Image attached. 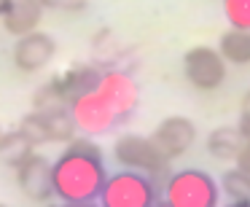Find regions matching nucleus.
<instances>
[{"mask_svg": "<svg viewBox=\"0 0 250 207\" xmlns=\"http://www.w3.org/2000/svg\"><path fill=\"white\" fill-rule=\"evenodd\" d=\"M41 19H43L41 0H0V24L14 38L38 30Z\"/></svg>", "mask_w": 250, "mask_h": 207, "instance_id": "10", "label": "nucleus"}, {"mask_svg": "<svg viewBox=\"0 0 250 207\" xmlns=\"http://www.w3.org/2000/svg\"><path fill=\"white\" fill-rule=\"evenodd\" d=\"M19 132L30 140L33 148H41V145H49V129H46V121H43V113L41 110H33L27 113L22 121H19Z\"/></svg>", "mask_w": 250, "mask_h": 207, "instance_id": "18", "label": "nucleus"}, {"mask_svg": "<svg viewBox=\"0 0 250 207\" xmlns=\"http://www.w3.org/2000/svg\"><path fill=\"white\" fill-rule=\"evenodd\" d=\"M140 105V86L126 70H103L100 83L92 92L76 97L67 108L83 135H108L135 116Z\"/></svg>", "mask_w": 250, "mask_h": 207, "instance_id": "1", "label": "nucleus"}, {"mask_svg": "<svg viewBox=\"0 0 250 207\" xmlns=\"http://www.w3.org/2000/svg\"><path fill=\"white\" fill-rule=\"evenodd\" d=\"M183 76L199 92H215L226 81V60L212 46H194L183 54Z\"/></svg>", "mask_w": 250, "mask_h": 207, "instance_id": "6", "label": "nucleus"}, {"mask_svg": "<svg viewBox=\"0 0 250 207\" xmlns=\"http://www.w3.org/2000/svg\"><path fill=\"white\" fill-rule=\"evenodd\" d=\"M151 207H172V205H169V202H164V199H156Z\"/></svg>", "mask_w": 250, "mask_h": 207, "instance_id": "25", "label": "nucleus"}, {"mask_svg": "<svg viewBox=\"0 0 250 207\" xmlns=\"http://www.w3.org/2000/svg\"><path fill=\"white\" fill-rule=\"evenodd\" d=\"M33 151H35V148L30 145V140H27V137H24L19 129L3 132V135H0V162L6 164V167H14V169H17Z\"/></svg>", "mask_w": 250, "mask_h": 207, "instance_id": "14", "label": "nucleus"}, {"mask_svg": "<svg viewBox=\"0 0 250 207\" xmlns=\"http://www.w3.org/2000/svg\"><path fill=\"white\" fill-rule=\"evenodd\" d=\"M17 186L27 199L49 202L54 199V183H51V162L46 156L30 153L17 167Z\"/></svg>", "mask_w": 250, "mask_h": 207, "instance_id": "9", "label": "nucleus"}, {"mask_svg": "<svg viewBox=\"0 0 250 207\" xmlns=\"http://www.w3.org/2000/svg\"><path fill=\"white\" fill-rule=\"evenodd\" d=\"M162 199V186L135 169H119L108 175L97 196L100 207H151Z\"/></svg>", "mask_w": 250, "mask_h": 207, "instance_id": "3", "label": "nucleus"}, {"mask_svg": "<svg viewBox=\"0 0 250 207\" xmlns=\"http://www.w3.org/2000/svg\"><path fill=\"white\" fill-rule=\"evenodd\" d=\"M41 113H43L51 143H70L76 137V121L70 116V108H51V110H41Z\"/></svg>", "mask_w": 250, "mask_h": 207, "instance_id": "15", "label": "nucleus"}, {"mask_svg": "<svg viewBox=\"0 0 250 207\" xmlns=\"http://www.w3.org/2000/svg\"><path fill=\"white\" fill-rule=\"evenodd\" d=\"M0 135H3V129H0Z\"/></svg>", "mask_w": 250, "mask_h": 207, "instance_id": "28", "label": "nucleus"}, {"mask_svg": "<svg viewBox=\"0 0 250 207\" xmlns=\"http://www.w3.org/2000/svg\"><path fill=\"white\" fill-rule=\"evenodd\" d=\"M57 207H100L97 202H62Z\"/></svg>", "mask_w": 250, "mask_h": 207, "instance_id": "23", "label": "nucleus"}, {"mask_svg": "<svg viewBox=\"0 0 250 207\" xmlns=\"http://www.w3.org/2000/svg\"><path fill=\"white\" fill-rule=\"evenodd\" d=\"M218 51L231 65H248L250 62V30L231 27L229 33H223L221 43H218Z\"/></svg>", "mask_w": 250, "mask_h": 207, "instance_id": "13", "label": "nucleus"}, {"mask_svg": "<svg viewBox=\"0 0 250 207\" xmlns=\"http://www.w3.org/2000/svg\"><path fill=\"white\" fill-rule=\"evenodd\" d=\"M33 108L35 110L67 108V97H65V92H62L60 76L51 78V81H46L43 86H38V92H35V97H33Z\"/></svg>", "mask_w": 250, "mask_h": 207, "instance_id": "17", "label": "nucleus"}, {"mask_svg": "<svg viewBox=\"0 0 250 207\" xmlns=\"http://www.w3.org/2000/svg\"><path fill=\"white\" fill-rule=\"evenodd\" d=\"M237 129H239V135L245 137V140H250V116H239V124H237Z\"/></svg>", "mask_w": 250, "mask_h": 207, "instance_id": "22", "label": "nucleus"}, {"mask_svg": "<svg viewBox=\"0 0 250 207\" xmlns=\"http://www.w3.org/2000/svg\"><path fill=\"white\" fill-rule=\"evenodd\" d=\"M226 207H250V202H231V205H226Z\"/></svg>", "mask_w": 250, "mask_h": 207, "instance_id": "26", "label": "nucleus"}, {"mask_svg": "<svg viewBox=\"0 0 250 207\" xmlns=\"http://www.w3.org/2000/svg\"><path fill=\"white\" fill-rule=\"evenodd\" d=\"M100 78H103V67L100 65H73L65 76H60L62 92H65V97H67V105H70L76 97H81V94L92 92V89L100 83Z\"/></svg>", "mask_w": 250, "mask_h": 207, "instance_id": "11", "label": "nucleus"}, {"mask_svg": "<svg viewBox=\"0 0 250 207\" xmlns=\"http://www.w3.org/2000/svg\"><path fill=\"white\" fill-rule=\"evenodd\" d=\"M242 145H245V137L239 135L237 126H218V129H212L207 135V151L215 159H223V162L237 159Z\"/></svg>", "mask_w": 250, "mask_h": 207, "instance_id": "12", "label": "nucleus"}, {"mask_svg": "<svg viewBox=\"0 0 250 207\" xmlns=\"http://www.w3.org/2000/svg\"><path fill=\"white\" fill-rule=\"evenodd\" d=\"M218 188L231 202H250V175L239 167H231L221 175V186Z\"/></svg>", "mask_w": 250, "mask_h": 207, "instance_id": "16", "label": "nucleus"}, {"mask_svg": "<svg viewBox=\"0 0 250 207\" xmlns=\"http://www.w3.org/2000/svg\"><path fill=\"white\" fill-rule=\"evenodd\" d=\"M223 14L231 27L250 30V0H223Z\"/></svg>", "mask_w": 250, "mask_h": 207, "instance_id": "19", "label": "nucleus"}, {"mask_svg": "<svg viewBox=\"0 0 250 207\" xmlns=\"http://www.w3.org/2000/svg\"><path fill=\"white\" fill-rule=\"evenodd\" d=\"M113 159L124 169H135L148 178H153L159 186L169 178V159L156 148L151 137L143 135H121L113 145Z\"/></svg>", "mask_w": 250, "mask_h": 207, "instance_id": "5", "label": "nucleus"}, {"mask_svg": "<svg viewBox=\"0 0 250 207\" xmlns=\"http://www.w3.org/2000/svg\"><path fill=\"white\" fill-rule=\"evenodd\" d=\"M242 113H245V116H250V92L242 97Z\"/></svg>", "mask_w": 250, "mask_h": 207, "instance_id": "24", "label": "nucleus"}, {"mask_svg": "<svg viewBox=\"0 0 250 207\" xmlns=\"http://www.w3.org/2000/svg\"><path fill=\"white\" fill-rule=\"evenodd\" d=\"M164 202L172 207H218L221 188L205 169H178L164 180Z\"/></svg>", "mask_w": 250, "mask_h": 207, "instance_id": "4", "label": "nucleus"}, {"mask_svg": "<svg viewBox=\"0 0 250 207\" xmlns=\"http://www.w3.org/2000/svg\"><path fill=\"white\" fill-rule=\"evenodd\" d=\"M151 140L156 143V148L164 156L172 162V159L183 156L191 151V145L196 143V124L186 116H169L162 124L153 129Z\"/></svg>", "mask_w": 250, "mask_h": 207, "instance_id": "8", "label": "nucleus"}, {"mask_svg": "<svg viewBox=\"0 0 250 207\" xmlns=\"http://www.w3.org/2000/svg\"><path fill=\"white\" fill-rule=\"evenodd\" d=\"M0 207H8V205H0Z\"/></svg>", "mask_w": 250, "mask_h": 207, "instance_id": "27", "label": "nucleus"}, {"mask_svg": "<svg viewBox=\"0 0 250 207\" xmlns=\"http://www.w3.org/2000/svg\"><path fill=\"white\" fill-rule=\"evenodd\" d=\"M108 178L105 159L94 143L73 137L67 148L51 164L54 196L62 202H97Z\"/></svg>", "mask_w": 250, "mask_h": 207, "instance_id": "2", "label": "nucleus"}, {"mask_svg": "<svg viewBox=\"0 0 250 207\" xmlns=\"http://www.w3.org/2000/svg\"><path fill=\"white\" fill-rule=\"evenodd\" d=\"M54 57H57V41L49 33H41V30L19 35L17 43H14V51H11L14 67L19 73H27V76L43 70Z\"/></svg>", "mask_w": 250, "mask_h": 207, "instance_id": "7", "label": "nucleus"}, {"mask_svg": "<svg viewBox=\"0 0 250 207\" xmlns=\"http://www.w3.org/2000/svg\"><path fill=\"white\" fill-rule=\"evenodd\" d=\"M234 162H237V167H239V169H245V172L250 175V140H245L242 151L237 153V159H234Z\"/></svg>", "mask_w": 250, "mask_h": 207, "instance_id": "21", "label": "nucleus"}, {"mask_svg": "<svg viewBox=\"0 0 250 207\" xmlns=\"http://www.w3.org/2000/svg\"><path fill=\"white\" fill-rule=\"evenodd\" d=\"M41 6H43V11L49 8V11H62V14H81L86 11L89 0H41Z\"/></svg>", "mask_w": 250, "mask_h": 207, "instance_id": "20", "label": "nucleus"}]
</instances>
